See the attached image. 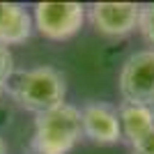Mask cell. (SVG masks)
<instances>
[{
	"instance_id": "obj_8",
	"label": "cell",
	"mask_w": 154,
	"mask_h": 154,
	"mask_svg": "<svg viewBox=\"0 0 154 154\" xmlns=\"http://www.w3.org/2000/svg\"><path fill=\"white\" fill-rule=\"evenodd\" d=\"M32 35V16L16 2H5L0 14V44L16 46Z\"/></svg>"
},
{
	"instance_id": "obj_1",
	"label": "cell",
	"mask_w": 154,
	"mask_h": 154,
	"mask_svg": "<svg viewBox=\"0 0 154 154\" xmlns=\"http://www.w3.org/2000/svg\"><path fill=\"white\" fill-rule=\"evenodd\" d=\"M83 136L81 108L64 101L58 108L39 113L35 120L32 147L37 154H69Z\"/></svg>"
},
{
	"instance_id": "obj_2",
	"label": "cell",
	"mask_w": 154,
	"mask_h": 154,
	"mask_svg": "<svg viewBox=\"0 0 154 154\" xmlns=\"http://www.w3.org/2000/svg\"><path fill=\"white\" fill-rule=\"evenodd\" d=\"M12 97L21 108L35 115L58 108L67 97V81L53 67H35L23 71L12 88Z\"/></svg>"
},
{
	"instance_id": "obj_3",
	"label": "cell",
	"mask_w": 154,
	"mask_h": 154,
	"mask_svg": "<svg viewBox=\"0 0 154 154\" xmlns=\"http://www.w3.org/2000/svg\"><path fill=\"white\" fill-rule=\"evenodd\" d=\"M117 88L124 101L154 106V48L136 51L124 60Z\"/></svg>"
},
{
	"instance_id": "obj_9",
	"label": "cell",
	"mask_w": 154,
	"mask_h": 154,
	"mask_svg": "<svg viewBox=\"0 0 154 154\" xmlns=\"http://www.w3.org/2000/svg\"><path fill=\"white\" fill-rule=\"evenodd\" d=\"M138 30H140V35L154 46V2H152V5H143V7H140Z\"/></svg>"
},
{
	"instance_id": "obj_5",
	"label": "cell",
	"mask_w": 154,
	"mask_h": 154,
	"mask_svg": "<svg viewBox=\"0 0 154 154\" xmlns=\"http://www.w3.org/2000/svg\"><path fill=\"white\" fill-rule=\"evenodd\" d=\"M88 19L97 32L106 37H127L138 28L140 5L136 2H94L88 9Z\"/></svg>"
},
{
	"instance_id": "obj_10",
	"label": "cell",
	"mask_w": 154,
	"mask_h": 154,
	"mask_svg": "<svg viewBox=\"0 0 154 154\" xmlns=\"http://www.w3.org/2000/svg\"><path fill=\"white\" fill-rule=\"evenodd\" d=\"M14 74V58L9 53V46L0 44V83H9V78Z\"/></svg>"
},
{
	"instance_id": "obj_13",
	"label": "cell",
	"mask_w": 154,
	"mask_h": 154,
	"mask_svg": "<svg viewBox=\"0 0 154 154\" xmlns=\"http://www.w3.org/2000/svg\"><path fill=\"white\" fill-rule=\"evenodd\" d=\"M5 88H7L5 83H0V97H2V92H5Z\"/></svg>"
},
{
	"instance_id": "obj_11",
	"label": "cell",
	"mask_w": 154,
	"mask_h": 154,
	"mask_svg": "<svg viewBox=\"0 0 154 154\" xmlns=\"http://www.w3.org/2000/svg\"><path fill=\"white\" fill-rule=\"evenodd\" d=\"M134 152L136 154H154V129L145 136V138H140V140L136 143Z\"/></svg>"
},
{
	"instance_id": "obj_12",
	"label": "cell",
	"mask_w": 154,
	"mask_h": 154,
	"mask_svg": "<svg viewBox=\"0 0 154 154\" xmlns=\"http://www.w3.org/2000/svg\"><path fill=\"white\" fill-rule=\"evenodd\" d=\"M0 154H5V140H2V136H0Z\"/></svg>"
},
{
	"instance_id": "obj_4",
	"label": "cell",
	"mask_w": 154,
	"mask_h": 154,
	"mask_svg": "<svg viewBox=\"0 0 154 154\" xmlns=\"http://www.w3.org/2000/svg\"><path fill=\"white\" fill-rule=\"evenodd\" d=\"M85 16L88 12L78 2H37L32 21L44 37L53 42H62V39L74 37L83 28Z\"/></svg>"
},
{
	"instance_id": "obj_7",
	"label": "cell",
	"mask_w": 154,
	"mask_h": 154,
	"mask_svg": "<svg viewBox=\"0 0 154 154\" xmlns=\"http://www.w3.org/2000/svg\"><path fill=\"white\" fill-rule=\"evenodd\" d=\"M117 115H120L122 138H127L131 147L154 129V106L122 101L117 108Z\"/></svg>"
},
{
	"instance_id": "obj_6",
	"label": "cell",
	"mask_w": 154,
	"mask_h": 154,
	"mask_svg": "<svg viewBox=\"0 0 154 154\" xmlns=\"http://www.w3.org/2000/svg\"><path fill=\"white\" fill-rule=\"evenodd\" d=\"M83 136L97 145H115L122 140V127L117 108L103 101H90L81 108Z\"/></svg>"
}]
</instances>
